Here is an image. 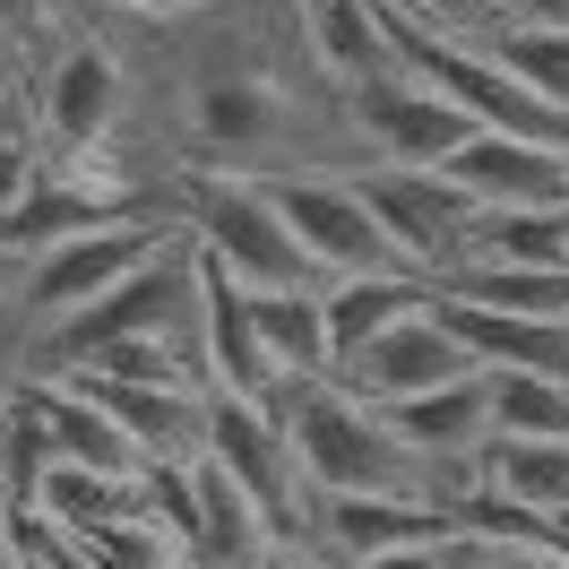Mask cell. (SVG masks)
<instances>
[{"instance_id":"1","label":"cell","mask_w":569,"mask_h":569,"mask_svg":"<svg viewBox=\"0 0 569 569\" xmlns=\"http://www.w3.org/2000/svg\"><path fill=\"white\" fill-rule=\"evenodd\" d=\"M139 36L147 52H121L139 96L130 130H156L173 173H362L346 139V96L302 43V0H216L199 18H164Z\"/></svg>"},{"instance_id":"2","label":"cell","mask_w":569,"mask_h":569,"mask_svg":"<svg viewBox=\"0 0 569 569\" xmlns=\"http://www.w3.org/2000/svg\"><path fill=\"white\" fill-rule=\"evenodd\" d=\"M284 440H293V466H302L311 500H431V466L346 380L284 389Z\"/></svg>"},{"instance_id":"3","label":"cell","mask_w":569,"mask_h":569,"mask_svg":"<svg viewBox=\"0 0 569 569\" xmlns=\"http://www.w3.org/2000/svg\"><path fill=\"white\" fill-rule=\"evenodd\" d=\"M173 224L199 242V259H216L242 293H328V277L311 268V250L293 242L277 190L233 173H173Z\"/></svg>"},{"instance_id":"4","label":"cell","mask_w":569,"mask_h":569,"mask_svg":"<svg viewBox=\"0 0 569 569\" xmlns=\"http://www.w3.org/2000/svg\"><path fill=\"white\" fill-rule=\"evenodd\" d=\"M36 112H43V130H52V156H70V164L112 156V147L130 139V112H139L121 43L70 36L52 52V70L36 78Z\"/></svg>"},{"instance_id":"5","label":"cell","mask_w":569,"mask_h":569,"mask_svg":"<svg viewBox=\"0 0 569 569\" xmlns=\"http://www.w3.org/2000/svg\"><path fill=\"white\" fill-rule=\"evenodd\" d=\"M173 242H181V224H112V233H87V242L36 259V268H9L18 277V320H36V337L78 320V311L112 302L130 277H147Z\"/></svg>"},{"instance_id":"6","label":"cell","mask_w":569,"mask_h":569,"mask_svg":"<svg viewBox=\"0 0 569 569\" xmlns=\"http://www.w3.org/2000/svg\"><path fill=\"white\" fill-rule=\"evenodd\" d=\"M346 139H355L362 164H389V173H440V164L475 139V121H466L440 87H423V78L397 61L389 78H371V87L346 96Z\"/></svg>"},{"instance_id":"7","label":"cell","mask_w":569,"mask_h":569,"mask_svg":"<svg viewBox=\"0 0 569 569\" xmlns=\"http://www.w3.org/2000/svg\"><path fill=\"white\" fill-rule=\"evenodd\" d=\"M355 190H362V208L380 216V233H389V250H397V268H406V277L440 284V277H449V268L466 259V233H475V199H466L458 181L362 164Z\"/></svg>"},{"instance_id":"8","label":"cell","mask_w":569,"mask_h":569,"mask_svg":"<svg viewBox=\"0 0 569 569\" xmlns=\"http://www.w3.org/2000/svg\"><path fill=\"white\" fill-rule=\"evenodd\" d=\"M268 190H277L293 242L311 250V268H320L328 284H346V277H406L397 250H389V233H380V216L362 208L355 173H284V181H268Z\"/></svg>"},{"instance_id":"9","label":"cell","mask_w":569,"mask_h":569,"mask_svg":"<svg viewBox=\"0 0 569 569\" xmlns=\"http://www.w3.org/2000/svg\"><path fill=\"white\" fill-rule=\"evenodd\" d=\"M475 371H483V362L466 355V337L449 328L440 293H431L415 320H397L380 346H362L337 380H346L362 406H380V415H389V406H415V397H431V389H458V380H475Z\"/></svg>"},{"instance_id":"10","label":"cell","mask_w":569,"mask_h":569,"mask_svg":"<svg viewBox=\"0 0 569 569\" xmlns=\"http://www.w3.org/2000/svg\"><path fill=\"white\" fill-rule=\"evenodd\" d=\"M423 543H466L458 518L431 509V500H311L302 552L355 569V561H389V552H423Z\"/></svg>"},{"instance_id":"11","label":"cell","mask_w":569,"mask_h":569,"mask_svg":"<svg viewBox=\"0 0 569 569\" xmlns=\"http://www.w3.org/2000/svg\"><path fill=\"white\" fill-rule=\"evenodd\" d=\"M440 181H458L475 216L492 208H561L569 199V156L561 147H527V139H500V130H475V139L440 164Z\"/></svg>"},{"instance_id":"12","label":"cell","mask_w":569,"mask_h":569,"mask_svg":"<svg viewBox=\"0 0 569 569\" xmlns=\"http://www.w3.org/2000/svg\"><path fill=\"white\" fill-rule=\"evenodd\" d=\"M389 423L423 466L483 458V449H492V371H475L458 389H431V397H415V406H389Z\"/></svg>"},{"instance_id":"13","label":"cell","mask_w":569,"mask_h":569,"mask_svg":"<svg viewBox=\"0 0 569 569\" xmlns=\"http://www.w3.org/2000/svg\"><path fill=\"white\" fill-rule=\"evenodd\" d=\"M440 311L483 371H527V380L569 389V320H500V311H466V302H440Z\"/></svg>"},{"instance_id":"14","label":"cell","mask_w":569,"mask_h":569,"mask_svg":"<svg viewBox=\"0 0 569 569\" xmlns=\"http://www.w3.org/2000/svg\"><path fill=\"white\" fill-rule=\"evenodd\" d=\"M440 302L500 311V320H569V268H509V259H466L440 277Z\"/></svg>"},{"instance_id":"15","label":"cell","mask_w":569,"mask_h":569,"mask_svg":"<svg viewBox=\"0 0 569 569\" xmlns=\"http://www.w3.org/2000/svg\"><path fill=\"white\" fill-rule=\"evenodd\" d=\"M250 311H259V346H268L284 389L337 380V346H328V302L320 293H250Z\"/></svg>"},{"instance_id":"16","label":"cell","mask_w":569,"mask_h":569,"mask_svg":"<svg viewBox=\"0 0 569 569\" xmlns=\"http://www.w3.org/2000/svg\"><path fill=\"white\" fill-rule=\"evenodd\" d=\"M440 284L423 277H346V284H328L320 302H328V346H337V371L362 355V346H380L397 320H415Z\"/></svg>"},{"instance_id":"17","label":"cell","mask_w":569,"mask_h":569,"mask_svg":"<svg viewBox=\"0 0 569 569\" xmlns=\"http://www.w3.org/2000/svg\"><path fill=\"white\" fill-rule=\"evenodd\" d=\"M483 492L527 509V518L569 527V440H492L483 449Z\"/></svg>"},{"instance_id":"18","label":"cell","mask_w":569,"mask_h":569,"mask_svg":"<svg viewBox=\"0 0 569 569\" xmlns=\"http://www.w3.org/2000/svg\"><path fill=\"white\" fill-rule=\"evenodd\" d=\"M466 259H509V268H569V224L561 208H492L475 216ZM458 259V268H466Z\"/></svg>"},{"instance_id":"19","label":"cell","mask_w":569,"mask_h":569,"mask_svg":"<svg viewBox=\"0 0 569 569\" xmlns=\"http://www.w3.org/2000/svg\"><path fill=\"white\" fill-rule=\"evenodd\" d=\"M492 440H569V389L527 380V371H492Z\"/></svg>"},{"instance_id":"20","label":"cell","mask_w":569,"mask_h":569,"mask_svg":"<svg viewBox=\"0 0 569 569\" xmlns=\"http://www.w3.org/2000/svg\"><path fill=\"white\" fill-rule=\"evenodd\" d=\"M43 173H52V130H43L36 96H9L0 104V216L18 208Z\"/></svg>"},{"instance_id":"21","label":"cell","mask_w":569,"mask_h":569,"mask_svg":"<svg viewBox=\"0 0 569 569\" xmlns=\"http://www.w3.org/2000/svg\"><path fill=\"white\" fill-rule=\"evenodd\" d=\"M483 52H492L500 70H509L518 87H527V96H543L552 112H569V36H535V27H500V36L483 43Z\"/></svg>"},{"instance_id":"22","label":"cell","mask_w":569,"mask_h":569,"mask_svg":"<svg viewBox=\"0 0 569 569\" xmlns=\"http://www.w3.org/2000/svg\"><path fill=\"white\" fill-rule=\"evenodd\" d=\"M406 18L423 36H449V43H492L500 36V0H406Z\"/></svg>"},{"instance_id":"23","label":"cell","mask_w":569,"mask_h":569,"mask_svg":"<svg viewBox=\"0 0 569 569\" xmlns=\"http://www.w3.org/2000/svg\"><path fill=\"white\" fill-rule=\"evenodd\" d=\"M36 36H52V0H0V43L27 52Z\"/></svg>"},{"instance_id":"24","label":"cell","mask_w":569,"mask_h":569,"mask_svg":"<svg viewBox=\"0 0 569 569\" xmlns=\"http://www.w3.org/2000/svg\"><path fill=\"white\" fill-rule=\"evenodd\" d=\"M355 569H475V543H423V552H389V561H355Z\"/></svg>"},{"instance_id":"25","label":"cell","mask_w":569,"mask_h":569,"mask_svg":"<svg viewBox=\"0 0 569 569\" xmlns=\"http://www.w3.org/2000/svg\"><path fill=\"white\" fill-rule=\"evenodd\" d=\"M500 27H535V36H569V0H500Z\"/></svg>"},{"instance_id":"26","label":"cell","mask_w":569,"mask_h":569,"mask_svg":"<svg viewBox=\"0 0 569 569\" xmlns=\"http://www.w3.org/2000/svg\"><path fill=\"white\" fill-rule=\"evenodd\" d=\"M475 569H569V552H527V543H475Z\"/></svg>"},{"instance_id":"27","label":"cell","mask_w":569,"mask_h":569,"mask_svg":"<svg viewBox=\"0 0 569 569\" xmlns=\"http://www.w3.org/2000/svg\"><path fill=\"white\" fill-rule=\"evenodd\" d=\"M9 96H27V87H18V43H0V104H9Z\"/></svg>"},{"instance_id":"28","label":"cell","mask_w":569,"mask_h":569,"mask_svg":"<svg viewBox=\"0 0 569 569\" xmlns=\"http://www.w3.org/2000/svg\"><path fill=\"white\" fill-rule=\"evenodd\" d=\"M0 569H27V552L9 543V518H0Z\"/></svg>"},{"instance_id":"29","label":"cell","mask_w":569,"mask_h":569,"mask_svg":"<svg viewBox=\"0 0 569 569\" xmlns=\"http://www.w3.org/2000/svg\"><path fill=\"white\" fill-rule=\"evenodd\" d=\"M277 569H337V561H320V552H293V561H277Z\"/></svg>"},{"instance_id":"30","label":"cell","mask_w":569,"mask_h":569,"mask_svg":"<svg viewBox=\"0 0 569 569\" xmlns=\"http://www.w3.org/2000/svg\"><path fill=\"white\" fill-rule=\"evenodd\" d=\"M561 224H569V199H561Z\"/></svg>"},{"instance_id":"31","label":"cell","mask_w":569,"mask_h":569,"mask_svg":"<svg viewBox=\"0 0 569 569\" xmlns=\"http://www.w3.org/2000/svg\"><path fill=\"white\" fill-rule=\"evenodd\" d=\"M389 9H406V0H389Z\"/></svg>"}]
</instances>
